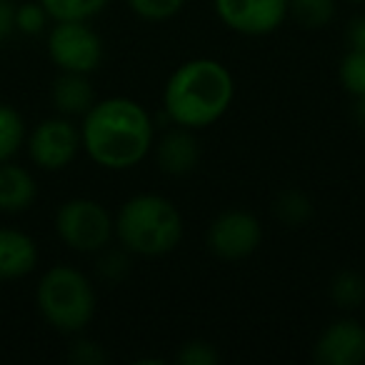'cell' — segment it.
I'll return each instance as SVG.
<instances>
[{"label":"cell","mask_w":365,"mask_h":365,"mask_svg":"<svg viewBox=\"0 0 365 365\" xmlns=\"http://www.w3.org/2000/svg\"><path fill=\"white\" fill-rule=\"evenodd\" d=\"M345 38H348V48H365V16H355L348 23Z\"/></svg>","instance_id":"27"},{"label":"cell","mask_w":365,"mask_h":365,"mask_svg":"<svg viewBox=\"0 0 365 365\" xmlns=\"http://www.w3.org/2000/svg\"><path fill=\"white\" fill-rule=\"evenodd\" d=\"M348 3H365V0H348Z\"/></svg>","instance_id":"29"},{"label":"cell","mask_w":365,"mask_h":365,"mask_svg":"<svg viewBox=\"0 0 365 365\" xmlns=\"http://www.w3.org/2000/svg\"><path fill=\"white\" fill-rule=\"evenodd\" d=\"M38 245L28 233L0 228V280L26 278L38 265Z\"/></svg>","instance_id":"12"},{"label":"cell","mask_w":365,"mask_h":365,"mask_svg":"<svg viewBox=\"0 0 365 365\" xmlns=\"http://www.w3.org/2000/svg\"><path fill=\"white\" fill-rule=\"evenodd\" d=\"M338 78L345 93L353 98L365 96V48H348L338 66Z\"/></svg>","instance_id":"20"},{"label":"cell","mask_w":365,"mask_h":365,"mask_svg":"<svg viewBox=\"0 0 365 365\" xmlns=\"http://www.w3.org/2000/svg\"><path fill=\"white\" fill-rule=\"evenodd\" d=\"M98 278L106 280V283L115 285L130 273V253L125 248H103L101 255H98Z\"/></svg>","instance_id":"21"},{"label":"cell","mask_w":365,"mask_h":365,"mask_svg":"<svg viewBox=\"0 0 365 365\" xmlns=\"http://www.w3.org/2000/svg\"><path fill=\"white\" fill-rule=\"evenodd\" d=\"M273 213L280 223L290 225V228H298V225H305L310 220V215H313V203H310V198L305 193L290 188V190H283V193L275 198Z\"/></svg>","instance_id":"19"},{"label":"cell","mask_w":365,"mask_h":365,"mask_svg":"<svg viewBox=\"0 0 365 365\" xmlns=\"http://www.w3.org/2000/svg\"><path fill=\"white\" fill-rule=\"evenodd\" d=\"M313 360L320 365L365 363V325L355 318L333 320L315 340Z\"/></svg>","instance_id":"10"},{"label":"cell","mask_w":365,"mask_h":365,"mask_svg":"<svg viewBox=\"0 0 365 365\" xmlns=\"http://www.w3.org/2000/svg\"><path fill=\"white\" fill-rule=\"evenodd\" d=\"M51 101L58 115L66 118H83L96 103V91H93L91 81L83 73H66L53 81L51 88Z\"/></svg>","instance_id":"14"},{"label":"cell","mask_w":365,"mask_h":365,"mask_svg":"<svg viewBox=\"0 0 365 365\" xmlns=\"http://www.w3.org/2000/svg\"><path fill=\"white\" fill-rule=\"evenodd\" d=\"M28 138L23 115L8 103H0V163H8Z\"/></svg>","instance_id":"16"},{"label":"cell","mask_w":365,"mask_h":365,"mask_svg":"<svg viewBox=\"0 0 365 365\" xmlns=\"http://www.w3.org/2000/svg\"><path fill=\"white\" fill-rule=\"evenodd\" d=\"M158 168L168 175H188L200 163V143L195 130L182 125H173L153 143Z\"/></svg>","instance_id":"11"},{"label":"cell","mask_w":365,"mask_h":365,"mask_svg":"<svg viewBox=\"0 0 365 365\" xmlns=\"http://www.w3.org/2000/svg\"><path fill=\"white\" fill-rule=\"evenodd\" d=\"M51 21H91L108 8L110 0H38Z\"/></svg>","instance_id":"18"},{"label":"cell","mask_w":365,"mask_h":365,"mask_svg":"<svg viewBox=\"0 0 365 365\" xmlns=\"http://www.w3.org/2000/svg\"><path fill=\"white\" fill-rule=\"evenodd\" d=\"M38 198L36 178L16 163H0V213H26Z\"/></svg>","instance_id":"13"},{"label":"cell","mask_w":365,"mask_h":365,"mask_svg":"<svg viewBox=\"0 0 365 365\" xmlns=\"http://www.w3.org/2000/svg\"><path fill=\"white\" fill-rule=\"evenodd\" d=\"M263 243V225L248 210H225L210 223L208 248L220 260H243Z\"/></svg>","instance_id":"9"},{"label":"cell","mask_w":365,"mask_h":365,"mask_svg":"<svg viewBox=\"0 0 365 365\" xmlns=\"http://www.w3.org/2000/svg\"><path fill=\"white\" fill-rule=\"evenodd\" d=\"M175 360L182 365H215L220 360V353L208 340H188L178 350Z\"/></svg>","instance_id":"24"},{"label":"cell","mask_w":365,"mask_h":365,"mask_svg":"<svg viewBox=\"0 0 365 365\" xmlns=\"http://www.w3.org/2000/svg\"><path fill=\"white\" fill-rule=\"evenodd\" d=\"M83 148L81 128L66 115L46 118L28 135V155L41 170L56 173L68 168Z\"/></svg>","instance_id":"7"},{"label":"cell","mask_w":365,"mask_h":365,"mask_svg":"<svg viewBox=\"0 0 365 365\" xmlns=\"http://www.w3.org/2000/svg\"><path fill=\"white\" fill-rule=\"evenodd\" d=\"M213 11L233 33L260 38L283 26L288 18V0H213Z\"/></svg>","instance_id":"8"},{"label":"cell","mask_w":365,"mask_h":365,"mask_svg":"<svg viewBox=\"0 0 365 365\" xmlns=\"http://www.w3.org/2000/svg\"><path fill=\"white\" fill-rule=\"evenodd\" d=\"M83 150L106 170H130L153 150L155 128L145 108L133 98L113 96L96 101L83 115Z\"/></svg>","instance_id":"1"},{"label":"cell","mask_w":365,"mask_h":365,"mask_svg":"<svg viewBox=\"0 0 365 365\" xmlns=\"http://www.w3.org/2000/svg\"><path fill=\"white\" fill-rule=\"evenodd\" d=\"M96 290L88 275L71 265H53L36 285L38 313L58 333H83L96 315Z\"/></svg>","instance_id":"4"},{"label":"cell","mask_w":365,"mask_h":365,"mask_svg":"<svg viewBox=\"0 0 365 365\" xmlns=\"http://www.w3.org/2000/svg\"><path fill=\"white\" fill-rule=\"evenodd\" d=\"M48 56L58 71L91 76L106 56L103 38L88 26V21H56L46 38Z\"/></svg>","instance_id":"6"},{"label":"cell","mask_w":365,"mask_h":365,"mask_svg":"<svg viewBox=\"0 0 365 365\" xmlns=\"http://www.w3.org/2000/svg\"><path fill=\"white\" fill-rule=\"evenodd\" d=\"M353 115H355V120H358V125L365 128V96L363 98H355Z\"/></svg>","instance_id":"28"},{"label":"cell","mask_w":365,"mask_h":365,"mask_svg":"<svg viewBox=\"0 0 365 365\" xmlns=\"http://www.w3.org/2000/svg\"><path fill=\"white\" fill-rule=\"evenodd\" d=\"M330 300L340 310H358L365 303V278L355 270H338L330 280Z\"/></svg>","instance_id":"15"},{"label":"cell","mask_w":365,"mask_h":365,"mask_svg":"<svg viewBox=\"0 0 365 365\" xmlns=\"http://www.w3.org/2000/svg\"><path fill=\"white\" fill-rule=\"evenodd\" d=\"M182 215L175 203L158 193H138L115 215V238L130 255L160 258L180 245Z\"/></svg>","instance_id":"3"},{"label":"cell","mask_w":365,"mask_h":365,"mask_svg":"<svg viewBox=\"0 0 365 365\" xmlns=\"http://www.w3.org/2000/svg\"><path fill=\"white\" fill-rule=\"evenodd\" d=\"M235 81L228 66L215 58H193L170 73L163 88V108L173 125L203 130L228 113Z\"/></svg>","instance_id":"2"},{"label":"cell","mask_w":365,"mask_h":365,"mask_svg":"<svg viewBox=\"0 0 365 365\" xmlns=\"http://www.w3.org/2000/svg\"><path fill=\"white\" fill-rule=\"evenodd\" d=\"M56 233L76 253H101L115 238V218L93 198H71L56 210Z\"/></svg>","instance_id":"5"},{"label":"cell","mask_w":365,"mask_h":365,"mask_svg":"<svg viewBox=\"0 0 365 365\" xmlns=\"http://www.w3.org/2000/svg\"><path fill=\"white\" fill-rule=\"evenodd\" d=\"M335 11H338L335 0H288V16L295 18L308 31L330 26Z\"/></svg>","instance_id":"17"},{"label":"cell","mask_w":365,"mask_h":365,"mask_svg":"<svg viewBox=\"0 0 365 365\" xmlns=\"http://www.w3.org/2000/svg\"><path fill=\"white\" fill-rule=\"evenodd\" d=\"M16 33V6L13 0H0V43Z\"/></svg>","instance_id":"26"},{"label":"cell","mask_w":365,"mask_h":365,"mask_svg":"<svg viewBox=\"0 0 365 365\" xmlns=\"http://www.w3.org/2000/svg\"><path fill=\"white\" fill-rule=\"evenodd\" d=\"M68 358H71L76 365H101L108 360V355L98 343L86 340V338H78L76 343L71 345V350H68Z\"/></svg>","instance_id":"25"},{"label":"cell","mask_w":365,"mask_h":365,"mask_svg":"<svg viewBox=\"0 0 365 365\" xmlns=\"http://www.w3.org/2000/svg\"><path fill=\"white\" fill-rule=\"evenodd\" d=\"M188 0H128L130 11L135 13L138 18L150 23H163L175 18L178 13L185 8Z\"/></svg>","instance_id":"22"},{"label":"cell","mask_w":365,"mask_h":365,"mask_svg":"<svg viewBox=\"0 0 365 365\" xmlns=\"http://www.w3.org/2000/svg\"><path fill=\"white\" fill-rule=\"evenodd\" d=\"M48 21L51 16L41 3H26V6L16 8V31H21L23 36H41Z\"/></svg>","instance_id":"23"}]
</instances>
